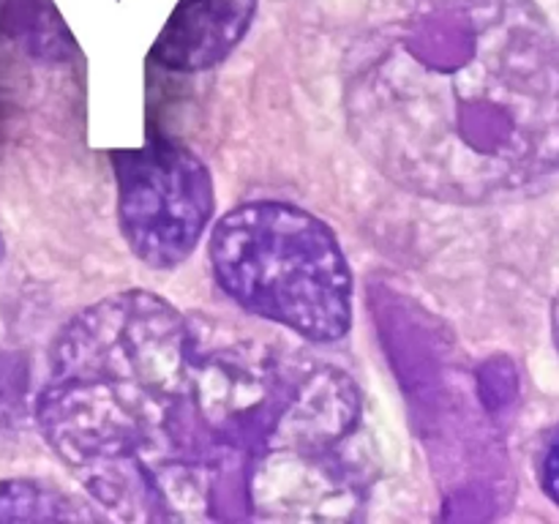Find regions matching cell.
<instances>
[{"label":"cell","mask_w":559,"mask_h":524,"mask_svg":"<svg viewBox=\"0 0 559 524\" xmlns=\"http://www.w3.org/2000/svg\"><path fill=\"white\" fill-rule=\"evenodd\" d=\"M364 413L338 366L147 289L76 311L33 396L44 442L126 522L353 516Z\"/></svg>","instance_id":"obj_1"},{"label":"cell","mask_w":559,"mask_h":524,"mask_svg":"<svg viewBox=\"0 0 559 524\" xmlns=\"http://www.w3.org/2000/svg\"><path fill=\"white\" fill-rule=\"evenodd\" d=\"M344 115L409 194H513L559 169V41L516 0H426L355 66Z\"/></svg>","instance_id":"obj_2"},{"label":"cell","mask_w":559,"mask_h":524,"mask_svg":"<svg viewBox=\"0 0 559 524\" xmlns=\"http://www.w3.org/2000/svg\"><path fill=\"white\" fill-rule=\"evenodd\" d=\"M218 289L246 314L311 344L353 327L355 282L336 233L293 202L254 200L216 222L207 243Z\"/></svg>","instance_id":"obj_3"},{"label":"cell","mask_w":559,"mask_h":524,"mask_svg":"<svg viewBox=\"0 0 559 524\" xmlns=\"http://www.w3.org/2000/svg\"><path fill=\"white\" fill-rule=\"evenodd\" d=\"M118 224L131 254L151 271H173L194 254L216 211L211 169L191 147L153 136L112 153Z\"/></svg>","instance_id":"obj_4"},{"label":"cell","mask_w":559,"mask_h":524,"mask_svg":"<svg viewBox=\"0 0 559 524\" xmlns=\"http://www.w3.org/2000/svg\"><path fill=\"white\" fill-rule=\"evenodd\" d=\"M257 0H180L151 49L153 63L169 71L216 69L249 33Z\"/></svg>","instance_id":"obj_5"},{"label":"cell","mask_w":559,"mask_h":524,"mask_svg":"<svg viewBox=\"0 0 559 524\" xmlns=\"http://www.w3.org/2000/svg\"><path fill=\"white\" fill-rule=\"evenodd\" d=\"M80 497L36 478L0 480V524L9 522H98Z\"/></svg>","instance_id":"obj_6"},{"label":"cell","mask_w":559,"mask_h":524,"mask_svg":"<svg viewBox=\"0 0 559 524\" xmlns=\"http://www.w3.org/2000/svg\"><path fill=\"white\" fill-rule=\"evenodd\" d=\"M31 418V366L20 353L0 347V445L20 440Z\"/></svg>","instance_id":"obj_7"},{"label":"cell","mask_w":559,"mask_h":524,"mask_svg":"<svg viewBox=\"0 0 559 524\" xmlns=\"http://www.w3.org/2000/svg\"><path fill=\"white\" fill-rule=\"evenodd\" d=\"M480 396L491 409H500L516 396V371L508 358H495L480 369Z\"/></svg>","instance_id":"obj_8"},{"label":"cell","mask_w":559,"mask_h":524,"mask_svg":"<svg viewBox=\"0 0 559 524\" xmlns=\"http://www.w3.org/2000/svg\"><path fill=\"white\" fill-rule=\"evenodd\" d=\"M540 486H544L546 497L559 508V426L540 458Z\"/></svg>","instance_id":"obj_9"},{"label":"cell","mask_w":559,"mask_h":524,"mask_svg":"<svg viewBox=\"0 0 559 524\" xmlns=\"http://www.w3.org/2000/svg\"><path fill=\"white\" fill-rule=\"evenodd\" d=\"M551 338H555V347L559 353V295L555 298V303H551Z\"/></svg>","instance_id":"obj_10"}]
</instances>
